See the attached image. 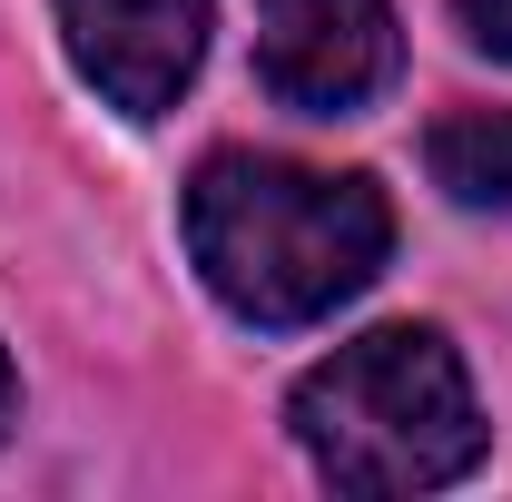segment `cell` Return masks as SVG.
<instances>
[{
	"label": "cell",
	"mask_w": 512,
	"mask_h": 502,
	"mask_svg": "<svg viewBox=\"0 0 512 502\" xmlns=\"http://www.w3.org/2000/svg\"><path fill=\"white\" fill-rule=\"evenodd\" d=\"M188 256L227 315L286 335L375 286V266L394 256V207L355 168L335 178V168H296V158L217 148L188 178Z\"/></svg>",
	"instance_id": "cell-1"
},
{
	"label": "cell",
	"mask_w": 512,
	"mask_h": 502,
	"mask_svg": "<svg viewBox=\"0 0 512 502\" xmlns=\"http://www.w3.org/2000/svg\"><path fill=\"white\" fill-rule=\"evenodd\" d=\"M286 424L335 493H434L483 463L473 375L434 325H375L296 384Z\"/></svg>",
	"instance_id": "cell-2"
},
{
	"label": "cell",
	"mask_w": 512,
	"mask_h": 502,
	"mask_svg": "<svg viewBox=\"0 0 512 502\" xmlns=\"http://www.w3.org/2000/svg\"><path fill=\"white\" fill-rule=\"evenodd\" d=\"M394 69H404L394 0H256L266 99H286L306 119H335V109H365Z\"/></svg>",
	"instance_id": "cell-3"
},
{
	"label": "cell",
	"mask_w": 512,
	"mask_h": 502,
	"mask_svg": "<svg viewBox=\"0 0 512 502\" xmlns=\"http://www.w3.org/2000/svg\"><path fill=\"white\" fill-rule=\"evenodd\" d=\"M60 30L79 79L128 119H168L207 60V0H60Z\"/></svg>",
	"instance_id": "cell-4"
},
{
	"label": "cell",
	"mask_w": 512,
	"mask_h": 502,
	"mask_svg": "<svg viewBox=\"0 0 512 502\" xmlns=\"http://www.w3.org/2000/svg\"><path fill=\"white\" fill-rule=\"evenodd\" d=\"M434 188L453 207H483V217H512V109H473V119L434 128Z\"/></svg>",
	"instance_id": "cell-5"
},
{
	"label": "cell",
	"mask_w": 512,
	"mask_h": 502,
	"mask_svg": "<svg viewBox=\"0 0 512 502\" xmlns=\"http://www.w3.org/2000/svg\"><path fill=\"white\" fill-rule=\"evenodd\" d=\"M453 20L483 60H512V0H453Z\"/></svg>",
	"instance_id": "cell-6"
},
{
	"label": "cell",
	"mask_w": 512,
	"mask_h": 502,
	"mask_svg": "<svg viewBox=\"0 0 512 502\" xmlns=\"http://www.w3.org/2000/svg\"><path fill=\"white\" fill-rule=\"evenodd\" d=\"M10 394H20V384H10V345H0V424H10Z\"/></svg>",
	"instance_id": "cell-7"
}]
</instances>
